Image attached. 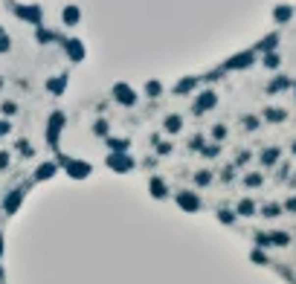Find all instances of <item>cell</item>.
Listing matches in <instances>:
<instances>
[{"instance_id": "cell-1", "label": "cell", "mask_w": 296, "mask_h": 284, "mask_svg": "<svg viewBox=\"0 0 296 284\" xmlns=\"http://www.w3.org/2000/svg\"><path fill=\"white\" fill-rule=\"evenodd\" d=\"M110 96H113V102L122 104V107H134V104H136V90H134L131 84H125V81H116L113 90H110Z\"/></svg>"}, {"instance_id": "cell-2", "label": "cell", "mask_w": 296, "mask_h": 284, "mask_svg": "<svg viewBox=\"0 0 296 284\" xmlns=\"http://www.w3.org/2000/svg\"><path fill=\"white\" fill-rule=\"evenodd\" d=\"M64 52H67V58L73 64H81L84 58H87V50H84V44L79 41V38H67L64 41Z\"/></svg>"}, {"instance_id": "cell-3", "label": "cell", "mask_w": 296, "mask_h": 284, "mask_svg": "<svg viewBox=\"0 0 296 284\" xmlns=\"http://www.w3.org/2000/svg\"><path fill=\"white\" fill-rule=\"evenodd\" d=\"M61 128H64V113H61V110H55V113L50 116V125H47V139H50V145H55V142H58Z\"/></svg>"}, {"instance_id": "cell-4", "label": "cell", "mask_w": 296, "mask_h": 284, "mask_svg": "<svg viewBox=\"0 0 296 284\" xmlns=\"http://www.w3.org/2000/svg\"><path fill=\"white\" fill-rule=\"evenodd\" d=\"M108 165L113 168V171H131L134 168V159L125 154V151H113L110 157H108Z\"/></svg>"}, {"instance_id": "cell-5", "label": "cell", "mask_w": 296, "mask_h": 284, "mask_svg": "<svg viewBox=\"0 0 296 284\" xmlns=\"http://www.w3.org/2000/svg\"><path fill=\"white\" fill-rule=\"evenodd\" d=\"M15 15H18L21 21H29L32 26L41 24V9H38L35 3H32V6H15Z\"/></svg>"}, {"instance_id": "cell-6", "label": "cell", "mask_w": 296, "mask_h": 284, "mask_svg": "<svg viewBox=\"0 0 296 284\" xmlns=\"http://www.w3.org/2000/svg\"><path fill=\"white\" fill-rule=\"evenodd\" d=\"M64 168H67V174L76 177V180H81V177L90 174V165L87 162H79V159H64Z\"/></svg>"}, {"instance_id": "cell-7", "label": "cell", "mask_w": 296, "mask_h": 284, "mask_svg": "<svg viewBox=\"0 0 296 284\" xmlns=\"http://www.w3.org/2000/svg\"><path fill=\"white\" fill-rule=\"evenodd\" d=\"M79 21H81V9L73 6V3H67L64 9H61V24L64 26H79Z\"/></svg>"}, {"instance_id": "cell-8", "label": "cell", "mask_w": 296, "mask_h": 284, "mask_svg": "<svg viewBox=\"0 0 296 284\" xmlns=\"http://www.w3.org/2000/svg\"><path fill=\"white\" fill-rule=\"evenodd\" d=\"M67 84H70V76L61 73V76H55V78H50V81H47V90H50L53 96H61L67 90Z\"/></svg>"}, {"instance_id": "cell-9", "label": "cell", "mask_w": 296, "mask_h": 284, "mask_svg": "<svg viewBox=\"0 0 296 284\" xmlns=\"http://www.w3.org/2000/svg\"><path fill=\"white\" fill-rule=\"evenodd\" d=\"M21 200H24V191L15 189L12 194H9V197H6V200H3V209H6V212H15V209L21 206Z\"/></svg>"}, {"instance_id": "cell-10", "label": "cell", "mask_w": 296, "mask_h": 284, "mask_svg": "<svg viewBox=\"0 0 296 284\" xmlns=\"http://www.w3.org/2000/svg\"><path fill=\"white\" fill-rule=\"evenodd\" d=\"M177 203H180L183 209H189V212H195L197 209V197L195 194H189V191H180V194H177Z\"/></svg>"}, {"instance_id": "cell-11", "label": "cell", "mask_w": 296, "mask_h": 284, "mask_svg": "<svg viewBox=\"0 0 296 284\" xmlns=\"http://www.w3.org/2000/svg\"><path fill=\"white\" fill-rule=\"evenodd\" d=\"M212 104H215V93L206 90V93H200V99L195 102V110H197V113H200V110H209Z\"/></svg>"}, {"instance_id": "cell-12", "label": "cell", "mask_w": 296, "mask_h": 284, "mask_svg": "<svg viewBox=\"0 0 296 284\" xmlns=\"http://www.w3.org/2000/svg\"><path fill=\"white\" fill-rule=\"evenodd\" d=\"M163 128H165V130H168V133H177V130H180V128H183V119H180V116H174V113H171V116H165Z\"/></svg>"}, {"instance_id": "cell-13", "label": "cell", "mask_w": 296, "mask_h": 284, "mask_svg": "<svg viewBox=\"0 0 296 284\" xmlns=\"http://www.w3.org/2000/svg\"><path fill=\"white\" fill-rule=\"evenodd\" d=\"M35 38L41 41V44H50V41H55V32H50V29H44L41 24H38V29H35Z\"/></svg>"}, {"instance_id": "cell-14", "label": "cell", "mask_w": 296, "mask_h": 284, "mask_svg": "<svg viewBox=\"0 0 296 284\" xmlns=\"http://www.w3.org/2000/svg\"><path fill=\"white\" fill-rule=\"evenodd\" d=\"M160 93H163V84L151 78V81L145 84V96H148V99H157V96H160Z\"/></svg>"}, {"instance_id": "cell-15", "label": "cell", "mask_w": 296, "mask_h": 284, "mask_svg": "<svg viewBox=\"0 0 296 284\" xmlns=\"http://www.w3.org/2000/svg\"><path fill=\"white\" fill-rule=\"evenodd\" d=\"M53 174H55V165H53V162H47V165H41V168L35 171L38 180H47V177H53Z\"/></svg>"}, {"instance_id": "cell-16", "label": "cell", "mask_w": 296, "mask_h": 284, "mask_svg": "<svg viewBox=\"0 0 296 284\" xmlns=\"http://www.w3.org/2000/svg\"><path fill=\"white\" fill-rule=\"evenodd\" d=\"M9 50H12V38H9V32L0 26V55H3V52H9Z\"/></svg>"}, {"instance_id": "cell-17", "label": "cell", "mask_w": 296, "mask_h": 284, "mask_svg": "<svg viewBox=\"0 0 296 284\" xmlns=\"http://www.w3.org/2000/svg\"><path fill=\"white\" fill-rule=\"evenodd\" d=\"M151 197H165V186H163V180H160V177H154V180H151Z\"/></svg>"}, {"instance_id": "cell-18", "label": "cell", "mask_w": 296, "mask_h": 284, "mask_svg": "<svg viewBox=\"0 0 296 284\" xmlns=\"http://www.w3.org/2000/svg\"><path fill=\"white\" fill-rule=\"evenodd\" d=\"M108 145H110L113 151H125V148H128V139H108Z\"/></svg>"}, {"instance_id": "cell-19", "label": "cell", "mask_w": 296, "mask_h": 284, "mask_svg": "<svg viewBox=\"0 0 296 284\" xmlns=\"http://www.w3.org/2000/svg\"><path fill=\"white\" fill-rule=\"evenodd\" d=\"M18 113V104L15 102H3V116H15Z\"/></svg>"}, {"instance_id": "cell-20", "label": "cell", "mask_w": 296, "mask_h": 284, "mask_svg": "<svg viewBox=\"0 0 296 284\" xmlns=\"http://www.w3.org/2000/svg\"><path fill=\"white\" fill-rule=\"evenodd\" d=\"M6 165H9V154L3 151V154H0V168H6Z\"/></svg>"}, {"instance_id": "cell-21", "label": "cell", "mask_w": 296, "mask_h": 284, "mask_svg": "<svg viewBox=\"0 0 296 284\" xmlns=\"http://www.w3.org/2000/svg\"><path fill=\"white\" fill-rule=\"evenodd\" d=\"M3 133H9V122H6V119H0V136H3Z\"/></svg>"}, {"instance_id": "cell-22", "label": "cell", "mask_w": 296, "mask_h": 284, "mask_svg": "<svg viewBox=\"0 0 296 284\" xmlns=\"http://www.w3.org/2000/svg\"><path fill=\"white\" fill-rule=\"evenodd\" d=\"M157 148H160L163 154H168V151H171V145H168V142H157Z\"/></svg>"}, {"instance_id": "cell-23", "label": "cell", "mask_w": 296, "mask_h": 284, "mask_svg": "<svg viewBox=\"0 0 296 284\" xmlns=\"http://www.w3.org/2000/svg\"><path fill=\"white\" fill-rule=\"evenodd\" d=\"M0 250H3V238H0Z\"/></svg>"}, {"instance_id": "cell-24", "label": "cell", "mask_w": 296, "mask_h": 284, "mask_svg": "<svg viewBox=\"0 0 296 284\" xmlns=\"http://www.w3.org/2000/svg\"><path fill=\"white\" fill-rule=\"evenodd\" d=\"M0 90H3V78H0Z\"/></svg>"}]
</instances>
